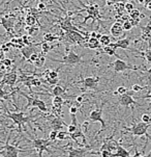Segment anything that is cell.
Wrapping results in <instances>:
<instances>
[{"label":"cell","mask_w":151,"mask_h":157,"mask_svg":"<svg viewBox=\"0 0 151 157\" xmlns=\"http://www.w3.org/2000/svg\"><path fill=\"white\" fill-rule=\"evenodd\" d=\"M4 114L17 125L18 132H20V133L22 132V126H24L25 124L30 125V122L32 121L34 118V116L32 117L31 114L30 116H25V113H24L23 111H14V113H12V111L6 110L4 113Z\"/></svg>","instance_id":"obj_1"},{"label":"cell","mask_w":151,"mask_h":157,"mask_svg":"<svg viewBox=\"0 0 151 157\" xmlns=\"http://www.w3.org/2000/svg\"><path fill=\"white\" fill-rule=\"evenodd\" d=\"M79 2L82 4L83 9L86 10L87 16L84 18V21L81 24H86V22L89 19H91L93 22H97V23H102V14H100V10H99V5L96 3H90L89 5H85L81 0H78Z\"/></svg>","instance_id":"obj_2"},{"label":"cell","mask_w":151,"mask_h":157,"mask_svg":"<svg viewBox=\"0 0 151 157\" xmlns=\"http://www.w3.org/2000/svg\"><path fill=\"white\" fill-rule=\"evenodd\" d=\"M151 126L150 123H145V122H139V123H134L131 127L126 129V133H131L132 135H136V136H142L145 135L148 140H151V136L147 133L148 129Z\"/></svg>","instance_id":"obj_3"},{"label":"cell","mask_w":151,"mask_h":157,"mask_svg":"<svg viewBox=\"0 0 151 157\" xmlns=\"http://www.w3.org/2000/svg\"><path fill=\"white\" fill-rule=\"evenodd\" d=\"M19 94L23 95L24 98L27 99V105L25 106V110L28 109L30 107H38L41 113H48V107H47V104L44 102L43 100L38 99V97H30V96L26 95L25 93H23L22 90H19Z\"/></svg>","instance_id":"obj_4"},{"label":"cell","mask_w":151,"mask_h":157,"mask_svg":"<svg viewBox=\"0 0 151 157\" xmlns=\"http://www.w3.org/2000/svg\"><path fill=\"white\" fill-rule=\"evenodd\" d=\"M31 143H32L33 148L36 150V153H38V157H43V153L45 151L49 154L53 153L52 151H50V149H48V146H50L53 143L52 140H49V138H48V140H43V138H32Z\"/></svg>","instance_id":"obj_5"},{"label":"cell","mask_w":151,"mask_h":157,"mask_svg":"<svg viewBox=\"0 0 151 157\" xmlns=\"http://www.w3.org/2000/svg\"><path fill=\"white\" fill-rule=\"evenodd\" d=\"M82 58H83L82 55L77 54V53L70 51V52H68L66 55H64L61 60L55 59V58H50V59H51L52 62L64 63V65H67V66H76V65H78V63H80L82 62Z\"/></svg>","instance_id":"obj_6"},{"label":"cell","mask_w":151,"mask_h":157,"mask_svg":"<svg viewBox=\"0 0 151 157\" xmlns=\"http://www.w3.org/2000/svg\"><path fill=\"white\" fill-rule=\"evenodd\" d=\"M105 104H106V102L102 103L100 106L96 107L94 110H92L91 113H90V114H89L90 123L99 122V123L102 124V131H104V130L106 129V127H107V124H106V122L104 121V119H102V108H104Z\"/></svg>","instance_id":"obj_7"},{"label":"cell","mask_w":151,"mask_h":157,"mask_svg":"<svg viewBox=\"0 0 151 157\" xmlns=\"http://www.w3.org/2000/svg\"><path fill=\"white\" fill-rule=\"evenodd\" d=\"M9 140H10V134L9 135V138H7V140H6V144L2 147V151H1L2 155H4L5 154L6 157H19L20 152H26V151H27V150L19 149L18 148V146H16V145H9Z\"/></svg>","instance_id":"obj_8"},{"label":"cell","mask_w":151,"mask_h":157,"mask_svg":"<svg viewBox=\"0 0 151 157\" xmlns=\"http://www.w3.org/2000/svg\"><path fill=\"white\" fill-rule=\"evenodd\" d=\"M19 79H18V74L16 69H13L10 72H7L4 76L1 77V84H0V87H3L4 84L10 86V89H14L16 82H17Z\"/></svg>","instance_id":"obj_9"},{"label":"cell","mask_w":151,"mask_h":157,"mask_svg":"<svg viewBox=\"0 0 151 157\" xmlns=\"http://www.w3.org/2000/svg\"><path fill=\"white\" fill-rule=\"evenodd\" d=\"M0 23L3 26V28L5 29V31L7 33V34H9L10 38H14V28H15V24H16V18L15 17H4L2 16L0 18Z\"/></svg>","instance_id":"obj_10"},{"label":"cell","mask_w":151,"mask_h":157,"mask_svg":"<svg viewBox=\"0 0 151 157\" xmlns=\"http://www.w3.org/2000/svg\"><path fill=\"white\" fill-rule=\"evenodd\" d=\"M100 80L99 77L97 76H89L86 78H83L82 80L77 81V83H82L84 86V90H97V86H99V82Z\"/></svg>","instance_id":"obj_11"},{"label":"cell","mask_w":151,"mask_h":157,"mask_svg":"<svg viewBox=\"0 0 151 157\" xmlns=\"http://www.w3.org/2000/svg\"><path fill=\"white\" fill-rule=\"evenodd\" d=\"M131 93H135V92H132L131 90V92H128L126 94L120 96L118 99V102H119V104L124 106V107H131V109L134 110L135 105H140V104L137 101H135L134 98L131 97Z\"/></svg>","instance_id":"obj_12"},{"label":"cell","mask_w":151,"mask_h":157,"mask_svg":"<svg viewBox=\"0 0 151 157\" xmlns=\"http://www.w3.org/2000/svg\"><path fill=\"white\" fill-rule=\"evenodd\" d=\"M112 66L114 67V71H115V73H122V72L126 71V70H139L140 67H136V66H128V63H126L124 60H122L121 58H117V59L115 60Z\"/></svg>","instance_id":"obj_13"},{"label":"cell","mask_w":151,"mask_h":157,"mask_svg":"<svg viewBox=\"0 0 151 157\" xmlns=\"http://www.w3.org/2000/svg\"><path fill=\"white\" fill-rule=\"evenodd\" d=\"M60 28H61V30L63 33H71V31L79 30V29L71 23V18L70 15H66V17L60 20Z\"/></svg>","instance_id":"obj_14"},{"label":"cell","mask_w":151,"mask_h":157,"mask_svg":"<svg viewBox=\"0 0 151 157\" xmlns=\"http://www.w3.org/2000/svg\"><path fill=\"white\" fill-rule=\"evenodd\" d=\"M124 31L125 30L123 29V24L121 22H115L110 28L111 36H112L114 39H117V40L120 39L121 36H123Z\"/></svg>","instance_id":"obj_15"},{"label":"cell","mask_w":151,"mask_h":157,"mask_svg":"<svg viewBox=\"0 0 151 157\" xmlns=\"http://www.w3.org/2000/svg\"><path fill=\"white\" fill-rule=\"evenodd\" d=\"M50 126H51L53 130H57L58 131V130L62 129L63 127H67V125L62 121L61 117H56L54 114H52V119L50 121Z\"/></svg>","instance_id":"obj_16"},{"label":"cell","mask_w":151,"mask_h":157,"mask_svg":"<svg viewBox=\"0 0 151 157\" xmlns=\"http://www.w3.org/2000/svg\"><path fill=\"white\" fill-rule=\"evenodd\" d=\"M67 151V155L68 157H86L87 154L89 153V151L87 149H75L73 147H70L66 149Z\"/></svg>","instance_id":"obj_17"},{"label":"cell","mask_w":151,"mask_h":157,"mask_svg":"<svg viewBox=\"0 0 151 157\" xmlns=\"http://www.w3.org/2000/svg\"><path fill=\"white\" fill-rule=\"evenodd\" d=\"M129 45H131V39L125 38V39H119L115 42V43H111L110 46L113 47L114 49H116V50H117L118 48L124 49V50H128Z\"/></svg>","instance_id":"obj_18"},{"label":"cell","mask_w":151,"mask_h":157,"mask_svg":"<svg viewBox=\"0 0 151 157\" xmlns=\"http://www.w3.org/2000/svg\"><path fill=\"white\" fill-rule=\"evenodd\" d=\"M38 44H32V45H30V46H25L24 48L21 49V53H22L23 60L24 59L28 60L33 53L38 52V50H36V46H38Z\"/></svg>","instance_id":"obj_19"},{"label":"cell","mask_w":151,"mask_h":157,"mask_svg":"<svg viewBox=\"0 0 151 157\" xmlns=\"http://www.w3.org/2000/svg\"><path fill=\"white\" fill-rule=\"evenodd\" d=\"M100 42L99 40L97 38H89L87 40L86 44L84 45V47H87V48H90V49H93V50H96V49H99L100 47Z\"/></svg>","instance_id":"obj_20"},{"label":"cell","mask_w":151,"mask_h":157,"mask_svg":"<svg viewBox=\"0 0 151 157\" xmlns=\"http://www.w3.org/2000/svg\"><path fill=\"white\" fill-rule=\"evenodd\" d=\"M25 24L27 26H34V25H36V24L41 25L38 22V17H36V16L33 14H30V13H28V15L26 16Z\"/></svg>","instance_id":"obj_21"},{"label":"cell","mask_w":151,"mask_h":157,"mask_svg":"<svg viewBox=\"0 0 151 157\" xmlns=\"http://www.w3.org/2000/svg\"><path fill=\"white\" fill-rule=\"evenodd\" d=\"M39 46L41 47V53L46 55L51 51L52 49L56 48L58 45H52V46H50V43H48V42H41V43H39Z\"/></svg>","instance_id":"obj_22"},{"label":"cell","mask_w":151,"mask_h":157,"mask_svg":"<svg viewBox=\"0 0 151 157\" xmlns=\"http://www.w3.org/2000/svg\"><path fill=\"white\" fill-rule=\"evenodd\" d=\"M129 156H131V154H129L128 151L125 150L123 147H121L120 145L118 147V150L115 153H113V157H129Z\"/></svg>","instance_id":"obj_23"},{"label":"cell","mask_w":151,"mask_h":157,"mask_svg":"<svg viewBox=\"0 0 151 157\" xmlns=\"http://www.w3.org/2000/svg\"><path fill=\"white\" fill-rule=\"evenodd\" d=\"M51 93H52L53 96H63V95H65L66 90L64 89V87H62L61 86H58V84H56V86H53Z\"/></svg>","instance_id":"obj_24"},{"label":"cell","mask_w":151,"mask_h":157,"mask_svg":"<svg viewBox=\"0 0 151 157\" xmlns=\"http://www.w3.org/2000/svg\"><path fill=\"white\" fill-rule=\"evenodd\" d=\"M51 110H52V114H54V116H56V117H62L63 116L61 104H54V103H52Z\"/></svg>","instance_id":"obj_25"},{"label":"cell","mask_w":151,"mask_h":157,"mask_svg":"<svg viewBox=\"0 0 151 157\" xmlns=\"http://www.w3.org/2000/svg\"><path fill=\"white\" fill-rule=\"evenodd\" d=\"M43 39H44V42H48V43H53V42L57 41V40H61V38H59L58 36H55V34L50 33H45Z\"/></svg>","instance_id":"obj_26"},{"label":"cell","mask_w":151,"mask_h":157,"mask_svg":"<svg viewBox=\"0 0 151 157\" xmlns=\"http://www.w3.org/2000/svg\"><path fill=\"white\" fill-rule=\"evenodd\" d=\"M45 63H46V55L43 54V53H39V56L38 58L36 59V62L33 63L34 67L35 68H41L45 66Z\"/></svg>","instance_id":"obj_27"},{"label":"cell","mask_w":151,"mask_h":157,"mask_svg":"<svg viewBox=\"0 0 151 157\" xmlns=\"http://www.w3.org/2000/svg\"><path fill=\"white\" fill-rule=\"evenodd\" d=\"M128 15H129V18H131V19H143V18H145V15H143L142 13L137 9H134Z\"/></svg>","instance_id":"obj_28"},{"label":"cell","mask_w":151,"mask_h":157,"mask_svg":"<svg viewBox=\"0 0 151 157\" xmlns=\"http://www.w3.org/2000/svg\"><path fill=\"white\" fill-rule=\"evenodd\" d=\"M102 52H104L105 54L109 55V56H115V55H117L116 54V49H114L110 45H109V46H105L102 48Z\"/></svg>","instance_id":"obj_29"},{"label":"cell","mask_w":151,"mask_h":157,"mask_svg":"<svg viewBox=\"0 0 151 157\" xmlns=\"http://www.w3.org/2000/svg\"><path fill=\"white\" fill-rule=\"evenodd\" d=\"M99 42L100 44H102V46H109L112 42H111V38L109 36H107V34H102V36H100L99 39Z\"/></svg>","instance_id":"obj_30"},{"label":"cell","mask_w":151,"mask_h":157,"mask_svg":"<svg viewBox=\"0 0 151 157\" xmlns=\"http://www.w3.org/2000/svg\"><path fill=\"white\" fill-rule=\"evenodd\" d=\"M15 60L14 59H10V58H4V59L1 60V63H3V65L6 67V71L9 72L10 70V68H12L13 63H14Z\"/></svg>","instance_id":"obj_31"},{"label":"cell","mask_w":151,"mask_h":157,"mask_svg":"<svg viewBox=\"0 0 151 157\" xmlns=\"http://www.w3.org/2000/svg\"><path fill=\"white\" fill-rule=\"evenodd\" d=\"M26 30H27L28 36H35V34H36V33H38V28L36 27L35 25H34V26H27V27H26Z\"/></svg>","instance_id":"obj_32"},{"label":"cell","mask_w":151,"mask_h":157,"mask_svg":"<svg viewBox=\"0 0 151 157\" xmlns=\"http://www.w3.org/2000/svg\"><path fill=\"white\" fill-rule=\"evenodd\" d=\"M128 90V89H126L125 86H118L117 87V90L114 92V95H119V96H122L124 94H126Z\"/></svg>","instance_id":"obj_33"},{"label":"cell","mask_w":151,"mask_h":157,"mask_svg":"<svg viewBox=\"0 0 151 157\" xmlns=\"http://www.w3.org/2000/svg\"><path fill=\"white\" fill-rule=\"evenodd\" d=\"M68 137H70V133H68V132H66V131L58 132V136H57L58 140H66Z\"/></svg>","instance_id":"obj_34"},{"label":"cell","mask_w":151,"mask_h":157,"mask_svg":"<svg viewBox=\"0 0 151 157\" xmlns=\"http://www.w3.org/2000/svg\"><path fill=\"white\" fill-rule=\"evenodd\" d=\"M79 125L80 124H78V125H75V124H70V125H67V132L70 134H71V133H75V132L77 131V129H78V127H79Z\"/></svg>","instance_id":"obj_35"},{"label":"cell","mask_w":151,"mask_h":157,"mask_svg":"<svg viewBox=\"0 0 151 157\" xmlns=\"http://www.w3.org/2000/svg\"><path fill=\"white\" fill-rule=\"evenodd\" d=\"M58 77H59L58 69H54V70H50L49 76H48L47 79H50V78H58ZM43 80H46V79H43Z\"/></svg>","instance_id":"obj_36"},{"label":"cell","mask_w":151,"mask_h":157,"mask_svg":"<svg viewBox=\"0 0 151 157\" xmlns=\"http://www.w3.org/2000/svg\"><path fill=\"white\" fill-rule=\"evenodd\" d=\"M52 103H54V104H61V105H63V103H64V100H63L62 96H54Z\"/></svg>","instance_id":"obj_37"},{"label":"cell","mask_w":151,"mask_h":157,"mask_svg":"<svg viewBox=\"0 0 151 157\" xmlns=\"http://www.w3.org/2000/svg\"><path fill=\"white\" fill-rule=\"evenodd\" d=\"M123 29L125 31H129V30H131L132 29V27H134V26H132V24L131 23V21L129 20H128V21H123Z\"/></svg>","instance_id":"obj_38"},{"label":"cell","mask_w":151,"mask_h":157,"mask_svg":"<svg viewBox=\"0 0 151 157\" xmlns=\"http://www.w3.org/2000/svg\"><path fill=\"white\" fill-rule=\"evenodd\" d=\"M141 54H143V56L145 57V59L147 60V63H151V49H150V48L148 50H146L145 52L141 53Z\"/></svg>","instance_id":"obj_39"},{"label":"cell","mask_w":151,"mask_h":157,"mask_svg":"<svg viewBox=\"0 0 151 157\" xmlns=\"http://www.w3.org/2000/svg\"><path fill=\"white\" fill-rule=\"evenodd\" d=\"M58 132H59V131H57V130H53V129H52V131L50 132V134H49V140H52V142H55V140H57Z\"/></svg>","instance_id":"obj_40"},{"label":"cell","mask_w":151,"mask_h":157,"mask_svg":"<svg viewBox=\"0 0 151 157\" xmlns=\"http://www.w3.org/2000/svg\"><path fill=\"white\" fill-rule=\"evenodd\" d=\"M38 56H39V53H38V52L33 53V54L31 55L30 58H29V59L27 60V62H28V63H32V65H33V63L36 62V59H38Z\"/></svg>","instance_id":"obj_41"},{"label":"cell","mask_w":151,"mask_h":157,"mask_svg":"<svg viewBox=\"0 0 151 157\" xmlns=\"http://www.w3.org/2000/svg\"><path fill=\"white\" fill-rule=\"evenodd\" d=\"M24 42V44H25V46H30V45H32L33 43L30 41V36H21Z\"/></svg>","instance_id":"obj_42"},{"label":"cell","mask_w":151,"mask_h":157,"mask_svg":"<svg viewBox=\"0 0 151 157\" xmlns=\"http://www.w3.org/2000/svg\"><path fill=\"white\" fill-rule=\"evenodd\" d=\"M141 121L145 122V123H150L151 122V117L149 113H143L141 117Z\"/></svg>","instance_id":"obj_43"},{"label":"cell","mask_w":151,"mask_h":157,"mask_svg":"<svg viewBox=\"0 0 151 157\" xmlns=\"http://www.w3.org/2000/svg\"><path fill=\"white\" fill-rule=\"evenodd\" d=\"M145 87L144 86H141L140 84H134V86H131V90L135 93H138V92H141L142 90H144Z\"/></svg>","instance_id":"obj_44"},{"label":"cell","mask_w":151,"mask_h":157,"mask_svg":"<svg viewBox=\"0 0 151 157\" xmlns=\"http://www.w3.org/2000/svg\"><path fill=\"white\" fill-rule=\"evenodd\" d=\"M134 10V3H131V2H128V3H125V12L126 13H131V10Z\"/></svg>","instance_id":"obj_45"},{"label":"cell","mask_w":151,"mask_h":157,"mask_svg":"<svg viewBox=\"0 0 151 157\" xmlns=\"http://www.w3.org/2000/svg\"><path fill=\"white\" fill-rule=\"evenodd\" d=\"M78 109H79L78 106H76L75 104H74L70 107V110L68 111H70V114H76L77 113H78Z\"/></svg>","instance_id":"obj_46"},{"label":"cell","mask_w":151,"mask_h":157,"mask_svg":"<svg viewBox=\"0 0 151 157\" xmlns=\"http://www.w3.org/2000/svg\"><path fill=\"white\" fill-rule=\"evenodd\" d=\"M38 10H39L41 12H45V10H47L46 4H45L44 2H39V3L38 4Z\"/></svg>","instance_id":"obj_47"},{"label":"cell","mask_w":151,"mask_h":157,"mask_svg":"<svg viewBox=\"0 0 151 157\" xmlns=\"http://www.w3.org/2000/svg\"><path fill=\"white\" fill-rule=\"evenodd\" d=\"M140 20H141V19H131V18H129V21H131V23L132 24V26H134V27H136V26L139 25Z\"/></svg>","instance_id":"obj_48"},{"label":"cell","mask_w":151,"mask_h":157,"mask_svg":"<svg viewBox=\"0 0 151 157\" xmlns=\"http://www.w3.org/2000/svg\"><path fill=\"white\" fill-rule=\"evenodd\" d=\"M9 48H10V47H9L6 44H4V43H3V44L1 45V51H2V52H4V53H7V52H9Z\"/></svg>","instance_id":"obj_49"},{"label":"cell","mask_w":151,"mask_h":157,"mask_svg":"<svg viewBox=\"0 0 151 157\" xmlns=\"http://www.w3.org/2000/svg\"><path fill=\"white\" fill-rule=\"evenodd\" d=\"M86 100H84V96H77L76 97V102L80 103V104H82V103H84Z\"/></svg>","instance_id":"obj_50"},{"label":"cell","mask_w":151,"mask_h":157,"mask_svg":"<svg viewBox=\"0 0 151 157\" xmlns=\"http://www.w3.org/2000/svg\"><path fill=\"white\" fill-rule=\"evenodd\" d=\"M107 1L108 5H114L115 3H118V2H121L122 0H106Z\"/></svg>","instance_id":"obj_51"},{"label":"cell","mask_w":151,"mask_h":157,"mask_svg":"<svg viewBox=\"0 0 151 157\" xmlns=\"http://www.w3.org/2000/svg\"><path fill=\"white\" fill-rule=\"evenodd\" d=\"M140 98H143V99H147V98H149V99H150V103H149V107H148V109H149V108L151 107V92L147 96H142V97L140 96Z\"/></svg>","instance_id":"obj_52"},{"label":"cell","mask_w":151,"mask_h":157,"mask_svg":"<svg viewBox=\"0 0 151 157\" xmlns=\"http://www.w3.org/2000/svg\"><path fill=\"white\" fill-rule=\"evenodd\" d=\"M147 74H148V80H149V84H151V68H149L147 70Z\"/></svg>","instance_id":"obj_53"},{"label":"cell","mask_w":151,"mask_h":157,"mask_svg":"<svg viewBox=\"0 0 151 157\" xmlns=\"http://www.w3.org/2000/svg\"><path fill=\"white\" fill-rule=\"evenodd\" d=\"M97 33L96 31H91V33H90V38H97Z\"/></svg>","instance_id":"obj_54"},{"label":"cell","mask_w":151,"mask_h":157,"mask_svg":"<svg viewBox=\"0 0 151 157\" xmlns=\"http://www.w3.org/2000/svg\"><path fill=\"white\" fill-rule=\"evenodd\" d=\"M145 7H146V10H151V2H148V3L145 4Z\"/></svg>","instance_id":"obj_55"},{"label":"cell","mask_w":151,"mask_h":157,"mask_svg":"<svg viewBox=\"0 0 151 157\" xmlns=\"http://www.w3.org/2000/svg\"><path fill=\"white\" fill-rule=\"evenodd\" d=\"M148 2H151V0H145V4L148 3Z\"/></svg>","instance_id":"obj_56"}]
</instances>
